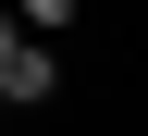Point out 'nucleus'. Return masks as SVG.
<instances>
[{
	"label": "nucleus",
	"instance_id": "f257e3e1",
	"mask_svg": "<svg viewBox=\"0 0 148 136\" xmlns=\"http://www.w3.org/2000/svg\"><path fill=\"white\" fill-rule=\"evenodd\" d=\"M49 87H62V62H49L37 37H12V62H0V111H37Z\"/></svg>",
	"mask_w": 148,
	"mask_h": 136
},
{
	"label": "nucleus",
	"instance_id": "f03ea898",
	"mask_svg": "<svg viewBox=\"0 0 148 136\" xmlns=\"http://www.w3.org/2000/svg\"><path fill=\"white\" fill-rule=\"evenodd\" d=\"M12 25H37V37H62V25H74V0H25Z\"/></svg>",
	"mask_w": 148,
	"mask_h": 136
},
{
	"label": "nucleus",
	"instance_id": "7ed1b4c3",
	"mask_svg": "<svg viewBox=\"0 0 148 136\" xmlns=\"http://www.w3.org/2000/svg\"><path fill=\"white\" fill-rule=\"evenodd\" d=\"M12 37H25V25H12V12H0V62H12Z\"/></svg>",
	"mask_w": 148,
	"mask_h": 136
}]
</instances>
